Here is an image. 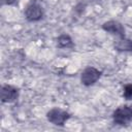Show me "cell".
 Here are the masks:
<instances>
[{
  "mask_svg": "<svg viewBox=\"0 0 132 132\" xmlns=\"http://www.w3.org/2000/svg\"><path fill=\"white\" fill-rule=\"evenodd\" d=\"M123 98L132 101V82L126 84L123 87Z\"/></svg>",
  "mask_w": 132,
  "mask_h": 132,
  "instance_id": "9",
  "label": "cell"
},
{
  "mask_svg": "<svg viewBox=\"0 0 132 132\" xmlns=\"http://www.w3.org/2000/svg\"><path fill=\"white\" fill-rule=\"evenodd\" d=\"M1 3L3 5H15L18 0H1Z\"/></svg>",
  "mask_w": 132,
  "mask_h": 132,
  "instance_id": "11",
  "label": "cell"
},
{
  "mask_svg": "<svg viewBox=\"0 0 132 132\" xmlns=\"http://www.w3.org/2000/svg\"><path fill=\"white\" fill-rule=\"evenodd\" d=\"M102 30L105 31L106 33H109L111 35H114L117 36L118 38H123V37H126L125 34H126V29L124 27V25L119 22V21H116V20H109V21H106L102 24L101 26Z\"/></svg>",
  "mask_w": 132,
  "mask_h": 132,
  "instance_id": "5",
  "label": "cell"
},
{
  "mask_svg": "<svg viewBox=\"0 0 132 132\" xmlns=\"http://www.w3.org/2000/svg\"><path fill=\"white\" fill-rule=\"evenodd\" d=\"M56 42L59 48H73L74 47V42L71 36L67 33H63L59 35L56 39Z\"/></svg>",
  "mask_w": 132,
  "mask_h": 132,
  "instance_id": "8",
  "label": "cell"
},
{
  "mask_svg": "<svg viewBox=\"0 0 132 132\" xmlns=\"http://www.w3.org/2000/svg\"><path fill=\"white\" fill-rule=\"evenodd\" d=\"M45 117H46V120L53 125L63 127L66 124V122L69 121V119L71 118V114L67 110L62 109L60 107H53L46 112Z\"/></svg>",
  "mask_w": 132,
  "mask_h": 132,
  "instance_id": "3",
  "label": "cell"
},
{
  "mask_svg": "<svg viewBox=\"0 0 132 132\" xmlns=\"http://www.w3.org/2000/svg\"><path fill=\"white\" fill-rule=\"evenodd\" d=\"M24 16L31 23L41 21L44 16V8L41 2L38 0H30L25 6Z\"/></svg>",
  "mask_w": 132,
  "mask_h": 132,
  "instance_id": "1",
  "label": "cell"
},
{
  "mask_svg": "<svg viewBox=\"0 0 132 132\" xmlns=\"http://www.w3.org/2000/svg\"><path fill=\"white\" fill-rule=\"evenodd\" d=\"M86 6H87V5H86V3L81 1V2L77 3V4H76V5L73 7V8H74V11H75V12H77L78 14H81V13L84 12V10H85Z\"/></svg>",
  "mask_w": 132,
  "mask_h": 132,
  "instance_id": "10",
  "label": "cell"
},
{
  "mask_svg": "<svg viewBox=\"0 0 132 132\" xmlns=\"http://www.w3.org/2000/svg\"><path fill=\"white\" fill-rule=\"evenodd\" d=\"M102 75V71L96 67L88 66L80 73V82L85 87L94 86Z\"/></svg>",
  "mask_w": 132,
  "mask_h": 132,
  "instance_id": "4",
  "label": "cell"
},
{
  "mask_svg": "<svg viewBox=\"0 0 132 132\" xmlns=\"http://www.w3.org/2000/svg\"><path fill=\"white\" fill-rule=\"evenodd\" d=\"M113 46L118 52H129V53H132V39L127 38V37L118 38V40L114 41Z\"/></svg>",
  "mask_w": 132,
  "mask_h": 132,
  "instance_id": "7",
  "label": "cell"
},
{
  "mask_svg": "<svg viewBox=\"0 0 132 132\" xmlns=\"http://www.w3.org/2000/svg\"><path fill=\"white\" fill-rule=\"evenodd\" d=\"M111 118L114 125L127 126L132 121V104L120 105L113 110Z\"/></svg>",
  "mask_w": 132,
  "mask_h": 132,
  "instance_id": "2",
  "label": "cell"
},
{
  "mask_svg": "<svg viewBox=\"0 0 132 132\" xmlns=\"http://www.w3.org/2000/svg\"><path fill=\"white\" fill-rule=\"evenodd\" d=\"M1 102L2 103H12L19 99L20 89L12 85H3L1 87Z\"/></svg>",
  "mask_w": 132,
  "mask_h": 132,
  "instance_id": "6",
  "label": "cell"
}]
</instances>
